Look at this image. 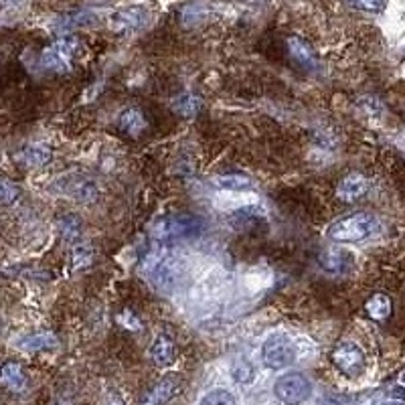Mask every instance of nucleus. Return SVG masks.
I'll return each instance as SVG.
<instances>
[{
	"label": "nucleus",
	"mask_w": 405,
	"mask_h": 405,
	"mask_svg": "<svg viewBox=\"0 0 405 405\" xmlns=\"http://www.w3.org/2000/svg\"><path fill=\"white\" fill-rule=\"evenodd\" d=\"M377 229H379V221L375 215H371L367 211H357V213H351V215L341 217L339 221H334L329 227L327 235L339 243H357V241L371 237Z\"/></svg>",
	"instance_id": "1"
},
{
	"label": "nucleus",
	"mask_w": 405,
	"mask_h": 405,
	"mask_svg": "<svg viewBox=\"0 0 405 405\" xmlns=\"http://www.w3.org/2000/svg\"><path fill=\"white\" fill-rule=\"evenodd\" d=\"M205 231V221L196 215L189 213H175L163 217L152 227V235L158 241L168 240H193Z\"/></svg>",
	"instance_id": "2"
},
{
	"label": "nucleus",
	"mask_w": 405,
	"mask_h": 405,
	"mask_svg": "<svg viewBox=\"0 0 405 405\" xmlns=\"http://www.w3.org/2000/svg\"><path fill=\"white\" fill-rule=\"evenodd\" d=\"M262 359L268 369L280 371L296 360V346L286 334H271L262 346Z\"/></svg>",
	"instance_id": "3"
},
{
	"label": "nucleus",
	"mask_w": 405,
	"mask_h": 405,
	"mask_svg": "<svg viewBox=\"0 0 405 405\" xmlns=\"http://www.w3.org/2000/svg\"><path fill=\"white\" fill-rule=\"evenodd\" d=\"M77 41L76 37H65V39H59L57 43L45 49L43 57H41V67L47 69V71H53V74H65L71 69V61H74V55H76Z\"/></svg>",
	"instance_id": "4"
},
{
	"label": "nucleus",
	"mask_w": 405,
	"mask_h": 405,
	"mask_svg": "<svg viewBox=\"0 0 405 405\" xmlns=\"http://www.w3.org/2000/svg\"><path fill=\"white\" fill-rule=\"evenodd\" d=\"M274 391H276V397L282 404L300 405L310 397L312 385H310V381L302 373H286V375H282L276 381Z\"/></svg>",
	"instance_id": "5"
},
{
	"label": "nucleus",
	"mask_w": 405,
	"mask_h": 405,
	"mask_svg": "<svg viewBox=\"0 0 405 405\" xmlns=\"http://www.w3.org/2000/svg\"><path fill=\"white\" fill-rule=\"evenodd\" d=\"M330 359L334 363V367L346 377H359L365 371V355L360 351L359 345L355 343H339L332 348Z\"/></svg>",
	"instance_id": "6"
},
{
	"label": "nucleus",
	"mask_w": 405,
	"mask_h": 405,
	"mask_svg": "<svg viewBox=\"0 0 405 405\" xmlns=\"http://www.w3.org/2000/svg\"><path fill=\"white\" fill-rule=\"evenodd\" d=\"M59 187L61 193L76 199L79 203H93L98 199V195H100L98 182L91 179V177L81 175V172H76V175H69V177L61 179Z\"/></svg>",
	"instance_id": "7"
},
{
	"label": "nucleus",
	"mask_w": 405,
	"mask_h": 405,
	"mask_svg": "<svg viewBox=\"0 0 405 405\" xmlns=\"http://www.w3.org/2000/svg\"><path fill=\"white\" fill-rule=\"evenodd\" d=\"M180 391L179 377L166 375L140 397V405H166Z\"/></svg>",
	"instance_id": "8"
},
{
	"label": "nucleus",
	"mask_w": 405,
	"mask_h": 405,
	"mask_svg": "<svg viewBox=\"0 0 405 405\" xmlns=\"http://www.w3.org/2000/svg\"><path fill=\"white\" fill-rule=\"evenodd\" d=\"M369 191V179L360 172H348L336 187V196L345 203H355Z\"/></svg>",
	"instance_id": "9"
},
{
	"label": "nucleus",
	"mask_w": 405,
	"mask_h": 405,
	"mask_svg": "<svg viewBox=\"0 0 405 405\" xmlns=\"http://www.w3.org/2000/svg\"><path fill=\"white\" fill-rule=\"evenodd\" d=\"M231 225L240 233H257L262 227L268 225V219L259 207H245L231 215Z\"/></svg>",
	"instance_id": "10"
},
{
	"label": "nucleus",
	"mask_w": 405,
	"mask_h": 405,
	"mask_svg": "<svg viewBox=\"0 0 405 405\" xmlns=\"http://www.w3.org/2000/svg\"><path fill=\"white\" fill-rule=\"evenodd\" d=\"M286 49H288L292 61L304 71H315L318 67V59H316V53L312 51V47L300 37H288L286 39Z\"/></svg>",
	"instance_id": "11"
},
{
	"label": "nucleus",
	"mask_w": 405,
	"mask_h": 405,
	"mask_svg": "<svg viewBox=\"0 0 405 405\" xmlns=\"http://www.w3.org/2000/svg\"><path fill=\"white\" fill-rule=\"evenodd\" d=\"M146 23V11L144 8H122L118 13H114L110 18V29L116 33H128V30L140 29Z\"/></svg>",
	"instance_id": "12"
},
{
	"label": "nucleus",
	"mask_w": 405,
	"mask_h": 405,
	"mask_svg": "<svg viewBox=\"0 0 405 405\" xmlns=\"http://www.w3.org/2000/svg\"><path fill=\"white\" fill-rule=\"evenodd\" d=\"M151 357L156 367H160V369L163 367H170L177 360V346H175V343L166 334H160V336H156V341L152 345Z\"/></svg>",
	"instance_id": "13"
},
{
	"label": "nucleus",
	"mask_w": 405,
	"mask_h": 405,
	"mask_svg": "<svg viewBox=\"0 0 405 405\" xmlns=\"http://www.w3.org/2000/svg\"><path fill=\"white\" fill-rule=\"evenodd\" d=\"M118 128H120L122 134L130 136V138H140L142 132L146 130V120H144L140 110L128 107V110L122 112L120 118H118Z\"/></svg>",
	"instance_id": "14"
},
{
	"label": "nucleus",
	"mask_w": 405,
	"mask_h": 405,
	"mask_svg": "<svg viewBox=\"0 0 405 405\" xmlns=\"http://www.w3.org/2000/svg\"><path fill=\"white\" fill-rule=\"evenodd\" d=\"M0 381H2V385H4V389L13 391V393H20V391L27 389V385H29V379H27L23 367H20L18 363H6V365L2 367Z\"/></svg>",
	"instance_id": "15"
},
{
	"label": "nucleus",
	"mask_w": 405,
	"mask_h": 405,
	"mask_svg": "<svg viewBox=\"0 0 405 405\" xmlns=\"http://www.w3.org/2000/svg\"><path fill=\"white\" fill-rule=\"evenodd\" d=\"M365 310L377 322H385L391 316V312H393V302H391L387 294L379 292V294H373L369 300L365 302Z\"/></svg>",
	"instance_id": "16"
},
{
	"label": "nucleus",
	"mask_w": 405,
	"mask_h": 405,
	"mask_svg": "<svg viewBox=\"0 0 405 405\" xmlns=\"http://www.w3.org/2000/svg\"><path fill=\"white\" fill-rule=\"evenodd\" d=\"M59 345L57 336L53 332H37V334H29L25 336L18 346L27 353H39V351H49V348H55Z\"/></svg>",
	"instance_id": "17"
},
{
	"label": "nucleus",
	"mask_w": 405,
	"mask_h": 405,
	"mask_svg": "<svg viewBox=\"0 0 405 405\" xmlns=\"http://www.w3.org/2000/svg\"><path fill=\"white\" fill-rule=\"evenodd\" d=\"M201 107H203V102H201V98H196L195 93H182L172 102V110H175V114H179L180 118H195L201 112Z\"/></svg>",
	"instance_id": "18"
},
{
	"label": "nucleus",
	"mask_w": 405,
	"mask_h": 405,
	"mask_svg": "<svg viewBox=\"0 0 405 405\" xmlns=\"http://www.w3.org/2000/svg\"><path fill=\"white\" fill-rule=\"evenodd\" d=\"M18 158L27 166L37 168V166H43L51 160V151L47 148L45 144H29L27 148L20 151Z\"/></svg>",
	"instance_id": "19"
},
{
	"label": "nucleus",
	"mask_w": 405,
	"mask_h": 405,
	"mask_svg": "<svg viewBox=\"0 0 405 405\" xmlns=\"http://www.w3.org/2000/svg\"><path fill=\"white\" fill-rule=\"evenodd\" d=\"M59 229L63 240L74 243V241H77L81 237L83 223H81L79 215H76V213H65V215H61L59 217Z\"/></svg>",
	"instance_id": "20"
},
{
	"label": "nucleus",
	"mask_w": 405,
	"mask_h": 405,
	"mask_svg": "<svg viewBox=\"0 0 405 405\" xmlns=\"http://www.w3.org/2000/svg\"><path fill=\"white\" fill-rule=\"evenodd\" d=\"M215 184L219 189H225V191H247L252 189V179L245 177V175H237V172H231V175H221L215 179Z\"/></svg>",
	"instance_id": "21"
},
{
	"label": "nucleus",
	"mask_w": 405,
	"mask_h": 405,
	"mask_svg": "<svg viewBox=\"0 0 405 405\" xmlns=\"http://www.w3.org/2000/svg\"><path fill=\"white\" fill-rule=\"evenodd\" d=\"M318 262L327 271H341L346 264H351V257L346 252H322Z\"/></svg>",
	"instance_id": "22"
},
{
	"label": "nucleus",
	"mask_w": 405,
	"mask_h": 405,
	"mask_svg": "<svg viewBox=\"0 0 405 405\" xmlns=\"http://www.w3.org/2000/svg\"><path fill=\"white\" fill-rule=\"evenodd\" d=\"M205 16H207V11L201 4H189V6H184L180 11V20H182V25L187 29H191V27L199 25L201 20H205Z\"/></svg>",
	"instance_id": "23"
},
{
	"label": "nucleus",
	"mask_w": 405,
	"mask_h": 405,
	"mask_svg": "<svg viewBox=\"0 0 405 405\" xmlns=\"http://www.w3.org/2000/svg\"><path fill=\"white\" fill-rule=\"evenodd\" d=\"M71 257H74V270H83L93 259V250H91L90 243H77Z\"/></svg>",
	"instance_id": "24"
},
{
	"label": "nucleus",
	"mask_w": 405,
	"mask_h": 405,
	"mask_svg": "<svg viewBox=\"0 0 405 405\" xmlns=\"http://www.w3.org/2000/svg\"><path fill=\"white\" fill-rule=\"evenodd\" d=\"M199 405H237L235 404V397L225 389H215L209 391Z\"/></svg>",
	"instance_id": "25"
},
{
	"label": "nucleus",
	"mask_w": 405,
	"mask_h": 405,
	"mask_svg": "<svg viewBox=\"0 0 405 405\" xmlns=\"http://www.w3.org/2000/svg\"><path fill=\"white\" fill-rule=\"evenodd\" d=\"M18 196H20V187H18L16 182L8 179H4L0 182V199H2V205H13Z\"/></svg>",
	"instance_id": "26"
},
{
	"label": "nucleus",
	"mask_w": 405,
	"mask_h": 405,
	"mask_svg": "<svg viewBox=\"0 0 405 405\" xmlns=\"http://www.w3.org/2000/svg\"><path fill=\"white\" fill-rule=\"evenodd\" d=\"M231 375L237 383H250L254 379V367L245 359H240L231 367Z\"/></svg>",
	"instance_id": "27"
},
{
	"label": "nucleus",
	"mask_w": 405,
	"mask_h": 405,
	"mask_svg": "<svg viewBox=\"0 0 405 405\" xmlns=\"http://www.w3.org/2000/svg\"><path fill=\"white\" fill-rule=\"evenodd\" d=\"M348 4L363 13H383L385 11V0H348Z\"/></svg>",
	"instance_id": "28"
},
{
	"label": "nucleus",
	"mask_w": 405,
	"mask_h": 405,
	"mask_svg": "<svg viewBox=\"0 0 405 405\" xmlns=\"http://www.w3.org/2000/svg\"><path fill=\"white\" fill-rule=\"evenodd\" d=\"M104 405H124V399H122L118 391H110L104 397Z\"/></svg>",
	"instance_id": "29"
},
{
	"label": "nucleus",
	"mask_w": 405,
	"mask_h": 405,
	"mask_svg": "<svg viewBox=\"0 0 405 405\" xmlns=\"http://www.w3.org/2000/svg\"><path fill=\"white\" fill-rule=\"evenodd\" d=\"M401 381H404V383H405V371H404V375H401Z\"/></svg>",
	"instance_id": "30"
},
{
	"label": "nucleus",
	"mask_w": 405,
	"mask_h": 405,
	"mask_svg": "<svg viewBox=\"0 0 405 405\" xmlns=\"http://www.w3.org/2000/svg\"><path fill=\"white\" fill-rule=\"evenodd\" d=\"M381 405H399V404H381Z\"/></svg>",
	"instance_id": "31"
}]
</instances>
